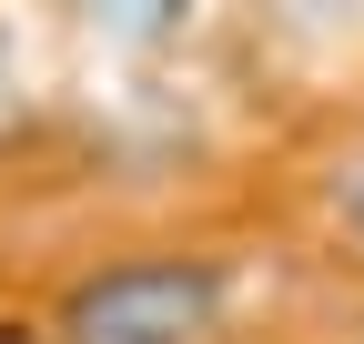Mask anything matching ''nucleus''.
<instances>
[{
    "mask_svg": "<svg viewBox=\"0 0 364 344\" xmlns=\"http://www.w3.org/2000/svg\"><path fill=\"white\" fill-rule=\"evenodd\" d=\"M81 21L102 41H132V51H162V41L193 21V0H81Z\"/></svg>",
    "mask_w": 364,
    "mask_h": 344,
    "instance_id": "f03ea898",
    "label": "nucleus"
},
{
    "mask_svg": "<svg viewBox=\"0 0 364 344\" xmlns=\"http://www.w3.org/2000/svg\"><path fill=\"white\" fill-rule=\"evenodd\" d=\"M324 203H334V233L364 253V152H344V162L324 172Z\"/></svg>",
    "mask_w": 364,
    "mask_h": 344,
    "instance_id": "7ed1b4c3",
    "label": "nucleus"
},
{
    "mask_svg": "<svg viewBox=\"0 0 364 344\" xmlns=\"http://www.w3.org/2000/svg\"><path fill=\"white\" fill-rule=\"evenodd\" d=\"M233 314V274L223 253H122V264L71 274V294L51 304V344H213Z\"/></svg>",
    "mask_w": 364,
    "mask_h": 344,
    "instance_id": "f257e3e1",
    "label": "nucleus"
}]
</instances>
